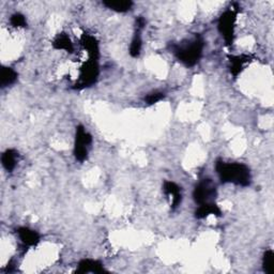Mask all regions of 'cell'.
<instances>
[{"label":"cell","instance_id":"6da1fadb","mask_svg":"<svg viewBox=\"0 0 274 274\" xmlns=\"http://www.w3.org/2000/svg\"><path fill=\"white\" fill-rule=\"evenodd\" d=\"M215 169L223 183H233L241 186H247L251 183V173L246 165L241 163H225L219 160Z\"/></svg>","mask_w":274,"mask_h":274},{"label":"cell","instance_id":"7a4b0ae2","mask_svg":"<svg viewBox=\"0 0 274 274\" xmlns=\"http://www.w3.org/2000/svg\"><path fill=\"white\" fill-rule=\"evenodd\" d=\"M205 46V42L201 37L196 36L192 40L181 42L173 47L174 54L177 59L186 67H194L200 60Z\"/></svg>","mask_w":274,"mask_h":274},{"label":"cell","instance_id":"3957f363","mask_svg":"<svg viewBox=\"0 0 274 274\" xmlns=\"http://www.w3.org/2000/svg\"><path fill=\"white\" fill-rule=\"evenodd\" d=\"M217 187L210 179L201 180L199 183L195 186L193 192V197L195 203L198 205L214 203L217 198Z\"/></svg>","mask_w":274,"mask_h":274},{"label":"cell","instance_id":"277c9868","mask_svg":"<svg viewBox=\"0 0 274 274\" xmlns=\"http://www.w3.org/2000/svg\"><path fill=\"white\" fill-rule=\"evenodd\" d=\"M237 19V10L229 9L225 11L219 19V30L228 45L233 43L234 23Z\"/></svg>","mask_w":274,"mask_h":274},{"label":"cell","instance_id":"5b68a950","mask_svg":"<svg viewBox=\"0 0 274 274\" xmlns=\"http://www.w3.org/2000/svg\"><path fill=\"white\" fill-rule=\"evenodd\" d=\"M91 141H92L91 135L85 130L83 126H78L76 128L74 145V155L77 161L83 162L87 159L88 146L90 145Z\"/></svg>","mask_w":274,"mask_h":274},{"label":"cell","instance_id":"8992f818","mask_svg":"<svg viewBox=\"0 0 274 274\" xmlns=\"http://www.w3.org/2000/svg\"><path fill=\"white\" fill-rule=\"evenodd\" d=\"M97 76H99V64H97V60H88L81 70L80 81L76 84L75 88L82 89L91 86V85H93L96 82Z\"/></svg>","mask_w":274,"mask_h":274},{"label":"cell","instance_id":"52a82bcc","mask_svg":"<svg viewBox=\"0 0 274 274\" xmlns=\"http://www.w3.org/2000/svg\"><path fill=\"white\" fill-rule=\"evenodd\" d=\"M104 266L102 263L93 259H83L78 264L76 269V273L84 274V273H103Z\"/></svg>","mask_w":274,"mask_h":274},{"label":"cell","instance_id":"ba28073f","mask_svg":"<svg viewBox=\"0 0 274 274\" xmlns=\"http://www.w3.org/2000/svg\"><path fill=\"white\" fill-rule=\"evenodd\" d=\"M163 191L167 195V196H172L173 197V204L172 207L173 209L177 208L180 203H181V187L177 185L175 182L172 181H165L164 185H163Z\"/></svg>","mask_w":274,"mask_h":274},{"label":"cell","instance_id":"9c48e42d","mask_svg":"<svg viewBox=\"0 0 274 274\" xmlns=\"http://www.w3.org/2000/svg\"><path fill=\"white\" fill-rule=\"evenodd\" d=\"M17 233L19 239L22 240V242L26 245L34 246L40 242V234H39L36 230H32L27 227H21L17 229Z\"/></svg>","mask_w":274,"mask_h":274},{"label":"cell","instance_id":"30bf717a","mask_svg":"<svg viewBox=\"0 0 274 274\" xmlns=\"http://www.w3.org/2000/svg\"><path fill=\"white\" fill-rule=\"evenodd\" d=\"M82 44L87 49L91 59H97V57H99V43H97L94 37L84 34L82 36Z\"/></svg>","mask_w":274,"mask_h":274},{"label":"cell","instance_id":"8fae6325","mask_svg":"<svg viewBox=\"0 0 274 274\" xmlns=\"http://www.w3.org/2000/svg\"><path fill=\"white\" fill-rule=\"evenodd\" d=\"M210 214L217 215V217H221V215H222L221 209L215 203L199 205V207L197 208V210L195 211V218L201 220V219L207 218L208 215H210Z\"/></svg>","mask_w":274,"mask_h":274},{"label":"cell","instance_id":"7c38bea8","mask_svg":"<svg viewBox=\"0 0 274 274\" xmlns=\"http://www.w3.org/2000/svg\"><path fill=\"white\" fill-rule=\"evenodd\" d=\"M53 46L58 50H66L68 53H73L74 46L71 39L66 34H59L53 41Z\"/></svg>","mask_w":274,"mask_h":274},{"label":"cell","instance_id":"4fadbf2b","mask_svg":"<svg viewBox=\"0 0 274 274\" xmlns=\"http://www.w3.org/2000/svg\"><path fill=\"white\" fill-rule=\"evenodd\" d=\"M103 4L110 10L123 13L131 10L133 2L130 0H107V1H103Z\"/></svg>","mask_w":274,"mask_h":274},{"label":"cell","instance_id":"5bb4252c","mask_svg":"<svg viewBox=\"0 0 274 274\" xmlns=\"http://www.w3.org/2000/svg\"><path fill=\"white\" fill-rule=\"evenodd\" d=\"M249 60H250L249 56H244V55L231 56L230 57V73L234 77H237L240 72L243 70L244 64L246 62H249Z\"/></svg>","mask_w":274,"mask_h":274},{"label":"cell","instance_id":"9a60e30c","mask_svg":"<svg viewBox=\"0 0 274 274\" xmlns=\"http://www.w3.org/2000/svg\"><path fill=\"white\" fill-rule=\"evenodd\" d=\"M16 158H17V152L15 150L9 149L2 154L1 156V162L3 167L8 172H12L13 169L16 166Z\"/></svg>","mask_w":274,"mask_h":274},{"label":"cell","instance_id":"2e32d148","mask_svg":"<svg viewBox=\"0 0 274 274\" xmlns=\"http://www.w3.org/2000/svg\"><path fill=\"white\" fill-rule=\"evenodd\" d=\"M17 80V73L16 72L8 67H3L1 69V74H0V85L1 87L4 88L9 85H12L13 83H15Z\"/></svg>","mask_w":274,"mask_h":274},{"label":"cell","instance_id":"e0dca14e","mask_svg":"<svg viewBox=\"0 0 274 274\" xmlns=\"http://www.w3.org/2000/svg\"><path fill=\"white\" fill-rule=\"evenodd\" d=\"M263 269L268 274H272L274 272V253L272 250H267L264 254Z\"/></svg>","mask_w":274,"mask_h":274},{"label":"cell","instance_id":"ac0fdd59","mask_svg":"<svg viewBox=\"0 0 274 274\" xmlns=\"http://www.w3.org/2000/svg\"><path fill=\"white\" fill-rule=\"evenodd\" d=\"M141 38L139 34H136L135 37L133 38L131 46H130V54H131L132 57H138L141 50Z\"/></svg>","mask_w":274,"mask_h":274},{"label":"cell","instance_id":"d6986e66","mask_svg":"<svg viewBox=\"0 0 274 274\" xmlns=\"http://www.w3.org/2000/svg\"><path fill=\"white\" fill-rule=\"evenodd\" d=\"M11 24L13 27H25L27 23H26V18L21 13H15L11 16Z\"/></svg>","mask_w":274,"mask_h":274},{"label":"cell","instance_id":"ffe728a7","mask_svg":"<svg viewBox=\"0 0 274 274\" xmlns=\"http://www.w3.org/2000/svg\"><path fill=\"white\" fill-rule=\"evenodd\" d=\"M163 99H164V93L163 92H152L145 97V102L149 105H152V104L158 103Z\"/></svg>","mask_w":274,"mask_h":274},{"label":"cell","instance_id":"44dd1931","mask_svg":"<svg viewBox=\"0 0 274 274\" xmlns=\"http://www.w3.org/2000/svg\"><path fill=\"white\" fill-rule=\"evenodd\" d=\"M136 24L137 26H138V28H143L145 27V25H146V19L139 16V17H137L136 18Z\"/></svg>","mask_w":274,"mask_h":274}]
</instances>
